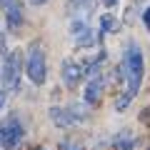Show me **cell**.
Wrapping results in <instances>:
<instances>
[{
	"label": "cell",
	"instance_id": "obj_1",
	"mask_svg": "<svg viewBox=\"0 0 150 150\" xmlns=\"http://www.w3.org/2000/svg\"><path fill=\"white\" fill-rule=\"evenodd\" d=\"M120 70H123L128 93L135 98V95H138V90H140V85H143V75H145V60H143V53H140L138 45H133V43L128 45Z\"/></svg>",
	"mask_w": 150,
	"mask_h": 150
},
{
	"label": "cell",
	"instance_id": "obj_2",
	"mask_svg": "<svg viewBox=\"0 0 150 150\" xmlns=\"http://www.w3.org/2000/svg\"><path fill=\"white\" fill-rule=\"evenodd\" d=\"M28 78H30L35 85H43L45 78H48V65H45V53L38 43L30 45V53H28Z\"/></svg>",
	"mask_w": 150,
	"mask_h": 150
},
{
	"label": "cell",
	"instance_id": "obj_3",
	"mask_svg": "<svg viewBox=\"0 0 150 150\" xmlns=\"http://www.w3.org/2000/svg\"><path fill=\"white\" fill-rule=\"evenodd\" d=\"M23 135H25V128H23V123L15 115H10L5 123L0 125V145L5 150H15L18 145H20Z\"/></svg>",
	"mask_w": 150,
	"mask_h": 150
},
{
	"label": "cell",
	"instance_id": "obj_4",
	"mask_svg": "<svg viewBox=\"0 0 150 150\" xmlns=\"http://www.w3.org/2000/svg\"><path fill=\"white\" fill-rule=\"evenodd\" d=\"M18 78H20V58L18 53H8L3 58V73H0V80L3 88H18Z\"/></svg>",
	"mask_w": 150,
	"mask_h": 150
},
{
	"label": "cell",
	"instance_id": "obj_5",
	"mask_svg": "<svg viewBox=\"0 0 150 150\" xmlns=\"http://www.w3.org/2000/svg\"><path fill=\"white\" fill-rule=\"evenodd\" d=\"M73 40H75V45H80V48H90V45L95 43V33H93V28L88 25L85 20H75L73 23Z\"/></svg>",
	"mask_w": 150,
	"mask_h": 150
},
{
	"label": "cell",
	"instance_id": "obj_6",
	"mask_svg": "<svg viewBox=\"0 0 150 150\" xmlns=\"http://www.w3.org/2000/svg\"><path fill=\"white\" fill-rule=\"evenodd\" d=\"M60 75H63V83L68 88H75L78 83L83 80V75H85V68L78 63H73V60H65L63 65H60Z\"/></svg>",
	"mask_w": 150,
	"mask_h": 150
},
{
	"label": "cell",
	"instance_id": "obj_7",
	"mask_svg": "<svg viewBox=\"0 0 150 150\" xmlns=\"http://www.w3.org/2000/svg\"><path fill=\"white\" fill-rule=\"evenodd\" d=\"M103 90H105V78H103V75L90 78L88 85H85V103H88V105H95V103L100 100Z\"/></svg>",
	"mask_w": 150,
	"mask_h": 150
},
{
	"label": "cell",
	"instance_id": "obj_8",
	"mask_svg": "<svg viewBox=\"0 0 150 150\" xmlns=\"http://www.w3.org/2000/svg\"><path fill=\"white\" fill-rule=\"evenodd\" d=\"M50 118L58 128H68L75 123V118H70V108H50Z\"/></svg>",
	"mask_w": 150,
	"mask_h": 150
},
{
	"label": "cell",
	"instance_id": "obj_9",
	"mask_svg": "<svg viewBox=\"0 0 150 150\" xmlns=\"http://www.w3.org/2000/svg\"><path fill=\"white\" fill-rule=\"evenodd\" d=\"M120 28V23L115 20V18L110 15V13H105V15H100V30H103V35L105 33H115Z\"/></svg>",
	"mask_w": 150,
	"mask_h": 150
},
{
	"label": "cell",
	"instance_id": "obj_10",
	"mask_svg": "<svg viewBox=\"0 0 150 150\" xmlns=\"http://www.w3.org/2000/svg\"><path fill=\"white\" fill-rule=\"evenodd\" d=\"M133 145H135V140L130 138V133H123L115 140V150H133Z\"/></svg>",
	"mask_w": 150,
	"mask_h": 150
},
{
	"label": "cell",
	"instance_id": "obj_11",
	"mask_svg": "<svg viewBox=\"0 0 150 150\" xmlns=\"http://www.w3.org/2000/svg\"><path fill=\"white\" fill-rule=\"evenodd\" d=\"M130 100H133V95H130V93H128V90H125V93H123V95H120V98H118V100H115V110H125V108H128V105H130Z\"/></svg>",
	"mask_w": 150,
	"mask_h": 150
},
{
	"label": "cell",
	"instance_id": "obj_12",
	"mask_svg": "<svg viewBox=\"0 0 150 150\" xmlns=\"http://www.w3.org/2000/svg\"><path fill=\"white\" fill-rule=\"evenodd\" d=\"M60 150H83V148L78 143H73V140H63L60 143Z\"/></svg>",
	"mask_w": 150,
	"mask_h": 150
},
{
	"label": "cell",
	"instance_id": "obj_13",
	"mask_svg": "<svg viewBox=\"0 0 150 150\" xmlns=\"http://www.w3.org/2000/svg\"><path fill=\"white\" fill-rule=\"evenodd\" d=\"M0 5H3V10H10V8L20 5V0H0Z\"/></svg>",
	"mask_w": 150,
	"mask_h": 150
},
{
	"label": "cell",
	"instance_id": "obj_14",
	"mask_svg": "<svg viewBox=\"0 0 150 150\" xmlns=\"http://www.w3.org/2000/svg\"><path fill=\"white\" fill-rule=\"evenodd\" d=\"M143 23H145V28L150 30V8H145V13H143Z\"/></svg>",
	"mask_w": 150,
	"mask_h": 150
},
{
	"label": "cell",
	"instance_id": "obj_15",
	"mask_svg": "<svg viewBox=\"0 0 150 150\" xmlns=\"http://www.w3.org/2000/svg\"><path fill=\"white\" fill-rule=\"evenodd\" d=\"M5 100H8V95H5V90H0V110H3V105H5Z\"/></svg>",
	"mask_w": 150,
	"mask_h": 150
},
{
	"label": "cell",
	"instance_id": "obj_16",
	"mask_svg": "<svg viewBox=\"0 0 150 150\" xmlns=\"http://www.w3.org/2000/svg\"><path fill=\"white\" fill-rule=\"evenodd\" d=\"M30 5H43V3H48V0H28Z\"/></svg>",
	"mask_w": 150,
	"mask_h": 150
},
{
	"label": "cell",
	"instance_id": "obj_17",
	"mask_svg": "<svg viewBox=\"0 0 150 150\" xmlns=\"http://www.w3.org/2000/svg\"><path fill=\"white\" fill-rule=\"evenodd\" d=\"M103 3H105L108 8H112V5H118V0H103Z\"/></svg>",
	"mask_w": 150,
	"mask_h": 150
},
{
	"label": "cell",
	"instance_id": "obj_18",
	"mask_svg": "<svg viewBox=\"0 0 150 150\" xmlns=\"http://www.w3.org/2000/svg\"><path fill=\"white\" fill-rule=\"evenodd\" d=\"M38 150H45V148H38Z\"/></svg>",
	"mask_w": 150,
	"mask_h": 150
}]
</instances>
